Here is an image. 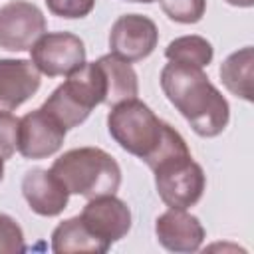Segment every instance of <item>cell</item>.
I'll return each mask as SVG.
<instances>
[{"label":"cell","instance_id":"1","mask_svg":"<svg viewBox=\"0 0 254 254\" xmlns=\"http://www.w3.org/2000/svg\"><path fill=\"white\" fill-rule=\"evenodd\" d=\"M161 87L196 135L216 137L226 129L228 101L208 81L202 67L171 62L161 71Z\"/></svg>","mask_w":254,"mask_h":254},{"label":"cell","instance_id":"2","mask_svg":"<svg viewBox=\"0 0 254 254\" xmlns=\"http://www.w3.org/2000/svg\"><path fill=\"white\" fill-rule=\"evenodd\" d=\"M69 194L95 198L115 194L121 185L119 163L99 147H77L60 155L50 169Z\"/></svg>","mask_w":254,"mask_h":254},{"label":"cell","instance_id":"3","mask_svg":"<svg viewBox=\"0 0 254 254\" xmlns=\"http://www.w3.org/2000/svg\"><path fill=\"white\" fill-rule=\"evenodd\" d=\"M105 101V79L97 62L83 64L58 85L44 101V109L54 115L64 127L73 129L87 119L93 107Z\"/></svg>","mask_w":254,"mask_h":254},{"label":"cell","instance_id":"4","mask_svg":"<svg viewBox=\"0 0 254 254\" xmlns=\"http://www.w3.org/2000/svg\"><path fill=\"white\" fill-rule=\"evenodd\" d=\"M107 129L123 151L147 161L163 137L165 121H161L147 103L133 97L111 107Z\"/></svg>","mask_w":254,"mask_h":254},{"label":"cell","instance_id":"5","mask_svg":"<svg viewBox=\"0 0 254 254\" xmlns=\"http://www.w3.org/2000/svg\"><path fill=\"white\" fill-rule=\"evenodd\" d=\"M151 171L155 173L157 192L169 208L187 210L200 200L206 187V177L202 167L192 161L190 151L167 157Z\"/></svg>","mask_w":254,"mask_h":254},{"label":"cell","instance_id":"6","mask_svg":"<svg viewBox=\"0 0 254 254\" xmlns=\"http://www.w3.org/2000/svg\"><path fill=\"white\" fill-rule=\"evenodd\" d=\"M46 34V16L28 0L0 6V48L8 52L30 50Z\"/></svg>","mask_w":254,"mask_h":254},{"label":"cell","instance_id":"7","mask_svg":"<svg viewBox=\"0 0 254 254\" xmlns=\"http://www.w3.org/2000/svg\"><path fill=\"white\" fill-rule=\"evenodd\" d=\"M32 64L48 77L69 75L85 64L83 42L69 32L44 34L32 48Z\"/></svg>","mask_w":254,"mask_h":254},{"label":"cell","instance_id":"8","mask_svg":"<svg viewBox=\"0 0 254 254\" xmlns=\"http://www.w3.org/2000/svg\"><path fill=\"white\" fill-rule=\"evenodd\" d=\"M159 42L157 24L141 14L119 16L109 30V48L111 54L125 62L145 60Z\"/></svg>","mask_w":254,"mask_h":254},{"label":"cell","instance_id":"9","mask_svg":"<svg viewBox=\"0 0 254 254\" xmlns=\"http://www.w3.org/2000/svg\"><path fill=\"white\" fill-rule=\"evenodd\" d=\"M65 127L44 107L26 113L18 125V151L26 159H46L60 151Z\"/></svg>","mask_w":254,"mask_h":254},{"label":"cell","instance_id":"10","mask_svg":"<svg viewBox=\"0 0 254 254\" xmlns=\"http://www.w3.org/2000/svg\"><path fill=\"white\" fill-rule=\"evenodd\" d=\"M79 216L87 228L107 246L121 240L131 228V210L115 194L87 198V204Z\"/></svg>","mask_w":254,"mask_h":254},{"label":"cell","instance_id":"11","mask_svg":"<svg viewBox=\"0 0 254 254\" xmlns=\"http://www.w3.org/2000/svg\"><path fill=\"white\" fill-rule=\"evenodd\" d=\"M155 234L163 248L171 252H196L204 242V228L194 214L185 208H169L155 220Z\"/></svg>","mask_w":254,"mask_h":254},{"label":"cell","instance_id":"12","mask_svg":"<svg viewBox=\"0 0 254 254\" xmlns=\"http://www.w3.org/2000/svg\"><path fill=\"white\" fill-rule=\"evenodd\" d=\"M22 194L28 206L40 216H58L67 206L69 192L48 169H32L22 179Z\"/></svg>","mask_w":254,"mask_h":254},{"label":"cell","instance_id":"13","mask_svg":"<svg viewBox=\"0 0 254 254\" xmlns=\"http://www.w3.org/2000/svg\"><path fill=\"white\" fill-rule=\"evenodd\" d=\"M40 71L32 60H0V111H12L40 89Z\"/></svg>","mask_w":254,"mask_h":254},{"label":"cell","instance_id":"14","mask_svg":"<svg viewBox=\"0 0 254 254\" xmlns=\"http://www.w3.org/2000/svg\"><path fill=\"white\" fill-rule=\"evenodd\" d=\"M97 64L105 79V101H103L105 105L113 107L121 101L137 97L139 81H137L135 69L131 67V62H125L115 54H107V56H101Z\"/></svg>","mask_w":254,"mask_h":254},{"label":"cell","instance_id":"15","mask_svg":"<svg viewBox=\"0 0 254 254\" xmlns=\"http://www.w3.org/2000/svg\"><path fill=\"white\" fill-rule=\"evenodd\" d=\"M52 250L58 254H75V252H95L103 254L109 250L81 220V216H71L56 226L52 232Z\"/></svg>","mask_w":254,"mask_h":254},{"label":"cell","instance_id":"16","mask_svg":"<svg viewBox=\"0 0 254 254\" xmlns=\"http://www.w3.org/2000/svg\"><path fill=\"white\" fill-rule=\"evenodd\" d=\"M218 73H220V81L232 95H236L244 101L254 99V89H252L254 50H252V46H246V48L230 54L220 64Z\"/></svg>","mask_w":254,"mask_h":254},{"label":"cell","instance_id":"17","mask_svg":"<svg viewBox=\"0 0 254 254\" xmlns=\"http://www.w3.org/2000/svg\"><path fill=\"white\" fill-rule=\"evenodd\" d=\"M212 56H214V50L210 42L202 36H181V38H175L165 48V58L169 62L194 65V67L208 65L212 62Z\"/></svg>","mask_w":254,"mask_h":254},{"label":"cell","instance_id":"18","mask_svg":"<svg viewBox=\"0 0 254 254\" xmlns=\"http://www.w3.org/2000/svg\"><path fill=\"white\" fill-rule=\"evenodd\" d=\"M163 12L179 24H196L206 10V0H159Z\"/></svg>","mask_w":254,"mask_h":254},{"label":"cell","instance_id":"19","mask_svg":"<svg viewBox=\"0 0 254 254\" xmlns=\"http://www.w3.org/2000/svg\"><path fill=\"white\" fill-rule=\"evenodd\" d=\"M24 250L26 244L20 224L12 216L0 212V254H18Z\"/></svg>","mask_w":254,"mask_h":254},{"label":"cell","instance_id":"20","mask_svg":"<svg viewBox=\"0 0 254 254\" xmlns=\"http://www.w3.org/2000/svg\"><path fill=\"white\" fill-rule=\"evenodd\" d=\"M18 125L20 119L10 111H0V159H10L18 149Z\"/></svg>","mask_w":254,"mask_h":254},{"label":"cell","instance_id":"21","mask_svg":"<svg viewBox=\"0 0 254 254\" xmlns=\"http://www.w3.org/2000/svg\"><path fill=\"white\" fill-rule=\"evenodd\" d=\"M46 4H48V10L54 16L83 18L93 10L95 0H46Z\"/></svg>","mask_w":254,"mask_h":254},{"label":"cell","instance_id":"22","mask_svg":"<svg viewBox=\"0 0 254 254\" xmlns=\"http://www.w3.org/2000/svg\"><path fill=\"white\" fill-rule=\"evenodd\" d=\"M228 2L230 6H238V8H250L254 4V0H224Z\"/></svg>","mask_w":254,"mask_h":254},{"label":"cell","instance_id":"23","mask_svg":"<svg viewBox=\"0 0 254 254\" xmlns=\"http://www.w3.org/2000/svg\"><path fill=\"white\" fill-rule=\"evenodd\" d=\"M4 179V159H0V181Z\"/></svg>","mask_w":254,"mask_h":254},{"label":"cell","instance_id":"24","mask_svg":"<svg viewBox=\"0 0 254 254\" xmlns=\"http://www.w3.org/2000/svg\"><path fill=\"white\" fill-rule=\"evenodd\" d=\"M129 2H145V4H149V2H153V0H129Z\"/></svg>","mask_w":254,"mask_h":254}]
</instances>
